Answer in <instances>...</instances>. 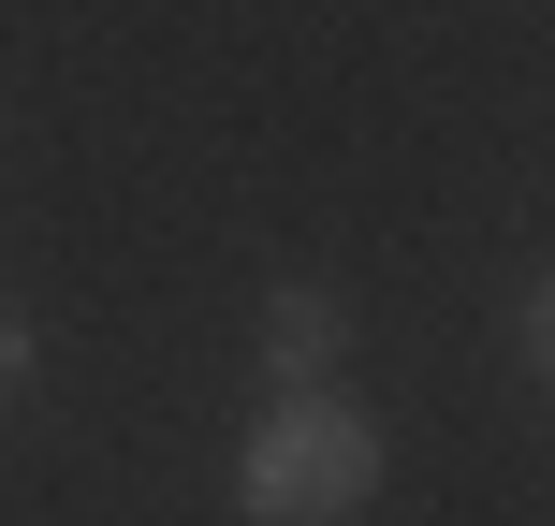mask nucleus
<instances>
[{
	"label": "nucleus",
	"mask_w": 555,
	"mask_h": 526,
	"mask_svg": "<svg viewBox=\"0 0 555 526\" xmlns=\"http://www.w3.org/2000/svg\"><path fill=\"white\" fill-rule=\"evenodd\" d=\"M336 351H351V307H336L322 278H278V293H263V365H278V395H322Z\"/></svg>",
	"instance_id": "nucleus-2"
},
{
	"label": "nucleus",
	"mask_w": 555,
	"mask_h": 526,
	"mask_svg": "<svg viewBox=\"0 0 555 526\" xmlns=\"http://www.w3.org/2000/svg\"><path fill=\"white\" fill-rule=\"evenodd\" d=\"M15 381H29V322L0 307V395H15Z\"/></svg>",
	"instance_id": "nucleus-3"
},
{
	"label": "nucleus",
	"mask_w": 555,
	"mask_h": 526,
	"mask_svg": "<svg viewBox=\"0 0 555 526\" xmlns=\"http://www.w3.org/2000/svg\"><path fill=\"white\" fill-rule=\"evenodd\" d=\"M234 483H249L263 526H351L365 498H380V424L351 410V395H278V410L249 424V453H234Z\"/></svg>",
	"instance_id": "nucleus-1"
}]
</instances>
